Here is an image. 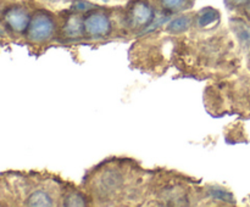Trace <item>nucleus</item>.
Masks as SVG:
<instances>
[{
  "label": "nucleus",
  "mask_w": 250,
  "mask_h": 207,
  "mask_svg": "<svg viewBox=\"0 0 250 207\" xmlns=\"http://www.w3.org/2000/svg\"><path fill=\"white\" fill-rule=\"evenodd\" d=\"M55 31V23L53 19L45 14H38L31 19L28 26V38L36 43L45 41L53 36Z\"/></svg>",
  "instance_id": "f257e3e1"
},
{
  "label": "nucleus",
  "mask_w": 250,
  "mask_h": 207,
  "mask_svg": "<svg viewBox=\"0 0 250 207\" xmlns=\"http://www.w3.org/2000/svg\"><path fill=\"white\" fill-rule=\"evenodd\" d=\"M84 29L92 37H104L109 34L111 23L106 15L95 12L84 19Z\"/></svg>",
  "instance_id": "f03ea898"
},
{
  "label": "nucleus",
  "mask_w": 250,
  "mask_h": 207,
  "mask_svg": "<svg viewBox=\"0 0 250 207\" xmlns=\"http://www.w3.org/2000/svg\"><path fill=\"white\" fill-rule=\"evenodd\" d=\"M154 19V10L146 2L138 1L131 10V23L134 27H146Z\"/></svg>",
  "instance_id": "7ed1b4c3"
},
{
  "label": "nucleus",
  "mask_w": 250,
  "mask_h": 207,
  "mask_svg": "<svg viewBox=\"0 0 250 207\" xmlns=\"http://www.w3.org/2000/svg\"><path fill=\"white\" fill-rule=\"evenodd\" d=\"M5 21L9 24L10 28L16 32L26 31L31 23L28 14L23 9H19V7L9 10L5 15Z\"/></svg>",
  "instance_id": "20e7f679"
},
{
  "label": "nucleus",
  "mask_w": 250,
  "mask_h": 207,
  "mask_svg": "<svg viewBox=\"0 0 250 207\" xmlns=\"http://www.w3.org/2000/svg\"><path fill=\"white\" fill-rule=\"evenodd\" d=\"M63 32L67 37L71 38H76V37H81L83 34V32H85L84 29V21L80 19L77 16H72L67 21V23L63 27Z\"/></svg>",
  "instance_id": "39448f33"
},
{
  "label": "nucleus",
  "mask_w": 250,
  "mask_h": 207,
  "mask_svg": "<svg viewBox=\"0 0 250 207\" xmlns=\"http://www.w3.org/2000/svg\"><path fill=\"white\" fill-rule=\"evenodd\" d=\"M29 206H53L54 202L50 195L45 190H36L27 199Z\"/></svg>",
  "instance_id": "423d86ee"
},
{
  "label": "nucleus",
  "mask_w": 250,
  "mask_h": 207,
  "mask_svg": "<svg viewBox=\"0 0 250 207\" xmlns=\"http://www.w3.org/2000/svg\"><path fill=\"white\" fill-rule=\"evenodd\" d=\"M217 17L219 16H217V12L215 11V10L212 9L204 10V11L202 12V15L199 16V19H198V23H199V26L202 27L209 26L210 23L216 21Z\"/></svg>",
  "instance_id": "0eeeda50"
},
{
  "label": "nucleus",
  "mask_w": 250,
  "mask_h": 207,
  "mask_svg": "<svg viewBox=\"0 0 250 207\" xmlns=\"http://www.w3.org/2000/svg\"><path fill=\"white\" fill-rule=\"evenodd\" d=\"M189 24L190 21L188 17H178V19H176L175 21L170 24V29L172 32H182L185 31V29H187Z\"/></svg>",
  "instance_id": "6e6552de"
},
{
  "label": "nucleus",
  "mask_w": 250,
  "mask_h": 207,
  "mask_svg": "<svg viewBox=\"0 0 250 207\" xmlns=\"http://www.w3.org/2000/svg\"><path fill=\"white\" fill-rule=\"evenodd\" d=\"M237 33H238V37L242 39V41L250 48V27L242 23Z\"/></svg>",
  "instance_id": "1a4fd4ad"
},
{
  "label": "nucleus",
  "mask_w": 250,
  "mask_h": 207,
  "mask_svg": "<svg viewBox=\"0 0 250 207\" xmlns=\"http://www.w3.org/2000/svg\"><path fill=\"white\" fill-rule=\"evenodd\" d=\"M163 1V5L166 7V9H178V7L182 6L185 4L186 0H161Z\"/></svg>",
  "instance_id": "9d476101"
},
{
  "label": "nucleus",
  "mask_w": 250,
  "mask_h": 207,
  "mask_svg": "<svg viewBox=\"0 0 250 207\" xmlns=\"http://www.w3.org/2000/svg\"><path fill=\"white\" fill-rule=\"evenodd\" d=\"M229 2H232V4L234 5H238V4H243V2H246L247 0H229Z\"/></svg>",
  "instance_id": "9b49d317"
},
{
  "label": "nucleus",
  "mask_w": 250,
  "mask_h": 207,
  "mask_svg": "<svg viewBox=\"0 0 250 207\" xmlns=\"http://www.w3.org/2000/svg\"><path fill=\"white\" fill-rule=\"evenodd\" d=\"M100 1H109V0H100Z\"/></svg>",
  "instance_id": "f8f14e48"
}]
</instances>
